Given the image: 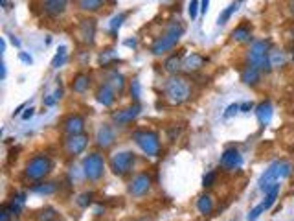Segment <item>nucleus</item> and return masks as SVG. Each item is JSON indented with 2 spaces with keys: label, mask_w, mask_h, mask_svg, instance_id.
Listing matches in <instances>:
<instances>
[{
  "label": "nucleus",
  "mask_w": 294,
  "mask_h": 221,
  "mask_svg": "<svg viewBox=\"0 0 294 221\" xmlns=\"http://www.w3.org/2000/svg\"><path fill=\"white\" fill-rule=\"evenodd\" d=\"M291 174H293V164H291L289 161H283V159H281V161L272 162V164L261 174L259 181H257L259 190L263 192V194H267V192H270V190L276 186V184H280L283 179H287Z\"/></svg>",
  "instance_id": "nucleus-1"
},
{
  "label": "nucleus",
  "mask_w": 294,
  "mask_h": 221,
  "mask_svg": "<svg viewBox=\"0 0 294 221\" xmlns=\"http://www.w3.org/2000/svg\"><path fill=\"white\" fill-rule=\"evenodd\" d=\"M270 50H272V43L268 39L254 41L247 52V63L254 65L261 72H272V65H270Z\"/></svg>",
  "instance_id": "nucleus-2"
},
{
  "label": "nucleus",
  "mask_w": 294,
  "mask_h": 221,
  "mask_svg": "<svg viewBox=\"0 0 294 221\" xmlns=\"http://www.w3.org/2000/svg\"><path fill=\"white\" fill-rule=\"evenodd\" d=\"M164 96L169 103L173 105H182L184 101H187L191 98V85L186 78L181 76H171L166 81V87H164Z\"/></svg>",
  "instance_id": "nucleus-3"
},
{
  "label": "nucleus",
  "mask_w": 294,
  "mask_h": 221,
  "mask_svg": "<svg viewBox=\"0 0 294 221\" xmlns=\"http://www.w3.org/2000/svg\"><path fill=\"white\" fill-rule=\"evenodd\" d=\"M182 34H184V28H182L181 22H171V24L167 26L166 34L160 35V37L153 43V46H151V54L156 55V57L167 54V52H169V50H173L175 44L181 41Z\"/></svg>",
  "instance_id": "nucleus-4"
},
{
  "label": "nucleus",
  "mask_w": 294,
  "mask_h": 221,
  "mask_svg": "<svg viewBox=\"0 0 294 221\" xmlns=\"http://www.w3.org/2000/svg\"><path fill=\"white\" fill-rule=\"evenodd\" d=\"M131 138L134 140V144L140 147L142 151L149 157H158L162 151L160 144V134L156 131H149V129H136L133 131Z\"/></svg>",
  "instance_id": "nucleus-5"
},
{
  "label": "nucleus",
  "mask_w": 294,
  "mask_h": 221,
  "mask_svg": "<svg viewBox=\"0 0 294 221\" xmlns=\"http://www.w3.org/2000/svg\"><path fill=\"white\" fill-rule=\"evenodd\" d=\"M52 161L48 159L46 155H37L34 159H30V162L26 164V170H24V175L32 181H40L44 179L50 172H52Z\"/></svg>",
  "instance_id": "nucleus-6"
},
{
  "label": "nucleus",
  "mask_w": 294,
  "mask_h": 221,
  "mask_svg": "<svg viewBox=\"0 0 294 221\" xmlns=\"http://www.w3.org/2000/svg\"><path fill=\"white\" fill-rule=\"evenodd\" d=\"M105 172V159L101 153H88L83 159V174L88 181H100Z\"/></svg>",
  "instance_id": "nucleus-7"
},
{
  "label": "nucleus",
  "mask_w": 294,
  "mask_h": 221,
  "mask_svg": "<svg viewBox=\"0 0 294 221\" xmlns=\"http://www.w3.org/2000/svg\"><path fill=\"white\" fill-rule=\"evenodd\" d=\"M134 162H136V155L133 151H118L110 157V170L114 175L123 177L133 172Z\"/></svg>",
  "instance_id": "nucleus-8"
},
{
  "label": "nucleus",
  "mask_w": 294,
  "mask_h": 221,
  "mask_svg": "<svg viewBox=\"0 0 294 221\" xmlns=\"http://www.w3.org/2000/svg\"><path fill=\"white\" fill-rule=\"evenodd\" d=\"M219 164L222 170H226V172H235V170H239L243 166V155H241L239 149H235V147H226L222 155H220L219 159Z\"/></svg>",
  "instance_id": "nucleus-9"
},
{
  "label": "nucleus",
  "mask_w": 294,
  "mask_h": 221,
  "mask_svg": "<svg viewBox=\"0 0 294 221\" xmlns=\"http://www.w3.org/2000/svg\"><path fill=\"white\" fill-rule=\"evenodd\" d=\"M151 184H153V179L151 175L142 172V174L134 175L133 181L129 182V194L134 195V197H144V195L151 190Z\"/></svg>",
  "instance_id": "nucleus-10"
},
{
  "label": "nucleus",
  "mask_w": 294,
  "mask_h": 221,
  "mask_svg": "<svg viewBox=\"0 0 294 221\" xmlns=\"http://www.w3.org/2000/svg\"><path fill=\"white\" fill-rule=\"evenodd\" d=\"M142 113V105L140 103H133V105H129V107L121 109L118 113L112 114V120L116 126H127L131 124L133 120H136Z\"/></svg>",
  "instance_id": "nucleus-11"
},
{
  "label": "nucleus",
  "mask_w": 294,
  "mask_h": 221,
  "mask_svg": "<svg viewBox=\"0 0 294 221\" xmlns=\"http://www.w3.org/2000/svg\"><path fill=\"white\" fill-rule=\"evenodd\" d=\"M116 142V131L110 124H103L96 133V146L101 149H109Z\"/></svg>",
  "instance_id": "nucleus-12"
},
{
  "label": "nucleus",
  "mask_w": 294,
  "mask_h": 221,
  "mask_svg": "<svg viewBox=\"0 0 294 221\" xmlns=\"http://www.w3.org/2000/svg\"><path fill=\"white\" fill-rule=\"evenodd\" d=\"M256 116H257V122H259L261 128H267L272 122V116H274V105L270 100H263L261 103H257L254 109Z\"/></svg>",
  "instance_id": "nucleus-13"
},
{
  "label": "nucleus",
  "mask_w": 294,
  "mask_h": 221,
  "mask_svg": "<svg viewBox=\"0 0 294 221\" xmlns=\"http://www.w3.org/2000/svg\"><path fill=\"white\" fill-rule=\"evenodd\" d=\"M88 146V134L81 133V134H72V136H68L67 138V151L70 155H81Z\"/></svg>",
  "instance_id": "nucleus-14"
},
{
  "label": "nucleus",
  "mask_w": 294,
  "mask_h": 221,
  "mask_svg": "<svg viewBox=\"0 0 294 221\" xmlns=\"http://www.w3.org/2000/svg\"><path fill=\"white\" fill-rule=\"evenodd\" d=\"M85 118L81 116V114H70L67 120L63 122V129H65V133L68 136H72V134H81L85 133Z\"/></svg>",
  "instance_id": "nucleus-15"
},
{
  "label": "nucleus",
  "mask_w": 294,
  "mask_h": 221,
  "mask_svg": "<svg viewBox=\"0 0 294 221\" xmlns=\"http://www.w3.org/2000/svg\"><path fill=\"white\" fill-rule=\"evenodd\" d=\"M96 30H98V24H96V19H83L79 24V37L83 43L87 44H94V39H96Z\"/></svg>",
  "instance_id": "nucleus-16"
},
{
  "label": "nucleus",
  "mask_w": 294,
  "mask_h": 221,
  "mask_svg": "<svg viewBox=\"0 0 294 221\" xmlns=\"http://www.w3.org/2000/svg\"><path fill=\"white\" fill-rule=\"evenodd\" d=\"M68 0H42V11L48 15V17H61V15L67 11Z\"/></svg>",
  "instance_id": "nucleus-17"
},
{
  "label": "nucleus",
  "mask_w": 294,
  "mask_h": 221,
  "mask_svg": "<svg viewBox=\"0 0 294 221\" xmlns=\"http://www.w3.org/2000/svg\"><path fill=\"white\" fill-rule=\"evenodd\" d=\"M206 57L201 54H197V52H193V54H189L184 59V65H182V70H186V72L189 74H195L199 72V70H202V68L206 67Z\"/></svg>",
  "instance_id": "nucleus-18"
},
{
  "label": "nucleus",
  "mask_w": 294,
  "mask_h": 221,
  "mask_svg": "<svg viewBox=\"0 0 294 221\" xmlns=\"http://www.w3.org/2000/svg\"><path fill=\"white\" fill-rule=\"evenodd\" d=\"M96 100L100 101L103 107H112L114 101H116V90L109 83H103L96 92Z\"/></svg>",
  "instance_id": "nucleus-19"
},
{
  "label": "nucleus",
  "mask_w": 294,
  "mask_h": 221,
  "mask_svg": "<svg viewBox=\"0 0 294 221\" xmlns=\"http://www.w3.org/2000/svg\"><path fill=\"white\" fill-rule=\"evenodd\" d=\"M261 70L257 67H254V65H248L243 68V72H241V81L245 83V85H248V87H256L257 83L261 81Z\"/></svg>",
  "instance_id": "nucleus-20"
},
{
  "label": "nucleus",
  "mask_w": 294,
  "mask_h": 221,
  "mask_svg": "<svg viewBox=\"0 0 294 221\" xmlns=\"http://www.w3.org/2000/svg\"><path fill=\"white\" fill-rule=\"evenodd\" d=\"M182 65H184V59H182V54H171L164 61V70L171 76H177V74L182 70Z\"/></svg>",
  "instance_id": "nucleus-21"
},
{
  "label": "nucleus",
  "mask_w": 294,
  "mask_h": 221,
  "mask_svg": "<svg viewBox=\"0 0 294 221\" xmlns=\"http://www.w3.org/2000/svg\"><path fill=\"white\" fill-rule=\"evenodd\" d=\"M232 41H234V43H241V44H243V43H250V41H252V26L239 24V26L232 32Z\"/></svg>",
  "instance_id": "nucleus-22"
},
{
  "label": "nucleus",
  "mask_w": 294,
  "mask_h": 221,
  "mask_svg": "<svg viewBox=\"0 0 294 221\" xmlns=\"http://www.w3.org/2000/svg\"><path fill=\"white\" fill-rule=\"evenodd\" d=\"M107 4V0H77V6L85 13H98Z\"/></svg>",
  "instance_id": "nucleus-23"
},
{
  "label": "nucleus",
  "mask_w": 294,
  "mask_h": 221,
  "mask_svg": "<svg viewBox=\"0 0 294 221\" xmlns=\"http://www.w3.org/2000/svg\"><path fill=\"white\" fill-rule=\"evenodd\" d=\"M90 87V76L88 74H77L72 81V90L77 94H85Z\"/></svg>",
  "instance_id": "nucleus-24"
},
{
  "label": "nucleus",
  "mask_w": 294,
  "mask_h": 221,
  "mask_svg": "<svg viewBox=\"0 0 294 221\" xmlns=\"http://www.w3.org/2000/svg\"><path fill=\"white\" fill-rule=\"evenodd\" d=\"M107 83L116 90V94H121L125 90V78H123V74H120L118 70H114V72L109 74Z\"/></svg>",
  "instance_id": "nucleus-25"
},
{
  "label": "nucleus",
  "mask_w": 294,
  "mask_h": 221,
  "mask_svg": "<svg viewBox=\"0 0 294 221\" xmlns=\"http://www.w3.org/2000/svg\"><path fill=\"white\" fill-rule=\"evenodd\" d=\"M125 19H127V13H118L110 19V22H109V34H110L112 39H118V34H120V30H121V26H123V22H125Z\"/></svg>",
  "instance_id": "nucleus-26"
},
{
  "label": "nucleus",
  "mask_w": 294,
  "mask_h": 221,
  "mask_svg": "<svg viewBox=\"0 0 294 221\" xmlns=\"http://www.w3.org/2000/svg\"><path fill=\"white\" fill-rule=\"evenodd\" d=\"M239 4H241L239 0H235V2H232V4H230L228 7H224V9H222V11L219 13V17H217V26H224L228 20L232 19V15H234L237 9H239Z\"/></svg>",
  "instance_id": "nucleus-27"
},
{
  "label": "nucleus",
  "mask_w": 294,
  "mask_h": 221,
  "mask_svg": "<svg viewBox=\"0 0 294 221\" xmlns=\"http://www.w3.org/2000/svg\"><path fill=\"white\" fill-rule=\"evenodd\" d=\"M214 197L212 195H201L199 197V201H197V210L201 212L202 216H208V214H212L214 212Z\"/></svg>",
  "instance_id": "nucleus-28"
},
{
  "label": "nucleus",
  "mask_w": 294,
  "mask_h": 221,
  "mask_svg": "<svg viewBox=\"0 0 294 221\" xmlns=\"http://www.w3.org/2000/svg\"><path fill=\"white\" fill-rule=\"evenodd\" d=\"M30 190L39 195H52L57 192V184L55 182H39V184H34Z\"/></svg>",
  "instance_id": "nucleus-29"
},
{
  "label": "nucleus",
  "mask_w": 294,
  "mask_h": 221,
  "mask_svg": "<svg viewBox=\"0 0 294 221\" xmlns=\"http://www.w3.org/2000/svg\"><path fill=\"white\" fill-rule=\"evenodd\" d=\"M24 205H26V194H15L7 207L13 212V216H19L20 212H22V207H24Z\"/></svg>",
  "instance_id": "nucleus-30"
},
{
  "label": "nucleus",
  "mask_w": 294,
  "mask_h": 221,
  "mask_svg": "<svg viewBox=\"0 0 294 221\" xmlns=\"http://www.w3.org/2000/svg\"><path fill=\"white\" fill-rule=\"evenodd\" d=\"M98 61H100L101 67H109V65H112V63H116V61H120V59H118L116 50L109 48V50H105V52H101L100 57H98Z\"/></svg>",
  "instance_id": "nucleus-31"
},
{
  "label": "nucleus",
  "mask_w": 294,
  "mask_h": 221,
  "mask_svg": "<svg viewBox=\"0 0 294 221\" xmlns=\"http://www.w3.org/2000/svg\"><path fill=\"white\" fill-rule=\"evenodd\" d=\"M285 63H287V54H285V52H281V50H270V65H272V68L285 67Z\"/></svg>",
  "instance_id": "nucleus-32"
},
{
  "label": "nucleus",
  "mask_w": 294,
  "mask_h": 221,
  "mask_svg": "<svg viewBox=\"0 0 294 221\" xmlns=\"http://www.w3.org/2000/svg\"><path fill=\"white\" fill-rule=\"evenodd\" d=\"M278 194H280V184H276L270 192H267L265 194V201H263V207H265V210H270V208L274 207L276 199H278Z\"/></svg>",
  "instance_id": "nucleus-33"
},
{
  "label": "nucleus",
  "mask_w": 294,
  "mask_h": 221,
  "mask_svg": "<svg viewBox=\"0 0 294 221\" xmlns=\"http://www.w3.org/2000/svg\"><path fill=\"white\" fill-rule=\"evenodd\" d=\"M67 46L65 44H61L59 48H57V54L54 55V59H52V68H59L65 65V61H67Z\"/></svg>",
  "instance_id": "nucleus-34"
},
{
  "label": "nucleus",
  "mask_w": 294,
  "mask_h": 221,
  "mask_svg": "<svg viewBox=\"0 0 294 221\" xmlns=\"http://www.w3.org/2000/svg\"><path fill=\"white\" fill-rule=\"evenodd\" d=\"M129 92H131V98L134 100V103H140V98H142V85H140V80L138 78H134L131 81V87H129Z\"/></svg>",
  "instance_id": "nucleus-35"
},
{
  "label": "nucleus",
  "mask_w": 294,
  "mask_h": 221,
  "mask_svg": "<svg viewBox=\"0 0 294 221\" xmlns=\"http://www.w3.org/2000/svg\"><path fill=\"white\" fill-rule=\"evenodd\" d=\"M37 220L39 221H57V210L52 207H46L44 210H40L37 214Z\"/></svg>",
  "instance_id": "nucleus-36"
},
{
  "label": "nucleus",
  "mask_w": 294,
  "mask_h": 221,
  "mask_svg": "<svg viewBox=\"0 0 294 221\" xmlns=\"http://www.w3.org/2000/svg\"><path fill=\"white\" fill-rule=\"evenodd\" d=\"M199 13H201V0H191L189 6H187V15H189V19L195 20Z\"/></svg>",
  "instance_id": "nucleus-37"
},
{
  "label": "nucleus",
  "mask_w": 294,
  "mask_h": 221,
  "mask_svg": "<svg viewBox=\"0 0 294 221\" xmlns=\"http://www.w3.org/2000/svg\"><path fill=\"white\" fill-rule=\"evenodd\" d=\"M265 212V207H263V203L261 205H257V207H254L250 212H248V216H247V220L248 221H257L261 218V214Z\"/></svg>",
  "instance_id": "nucleus-38"
},
{
  "label": "nucleus",
  "mask_w": 294,
  "mask_h": 221,
  "mask_svg": "<svg viewBox=\"0 0 294 221\" xmlns=\"http://www.w3.org/2000/svg\"><path fill=\"white\" fill-rule=\"evenodd\" d=\"M217 181V172H208L204 177H202V186L204 188H212Z\"/></svg>",
  "instance_id": "nucleus-39"
},
{
  "label": "nucleus",
  "mask_w": 294,
  "mask_h": 221,
  "mask_svg": "<svg viewBox=\"0 0 294 221\" xmlns=\"http://www.w3.org/2000/svg\"><path fill=\"white\" fill-rule=\"evenodd\" d=\"M77 205H79L81 208H87L90 207V203H92V192H85V194H81L79 197H77Z\"/></svg>",
  "instance_id": "nucleus-40"
},
{
  "label": "nucleus",
  "mask_w": 294,
  "mask_h": 221,
  "mask_svg": "<svg viewBox=\"0 0 294 221\" xmlns=\"http://www.w3.org/2000/svg\"><path fill=\"white\" fill-rule=\"evenodd\" d=\"M241 111V105L239 103H232V105H228L226 111H224V114H222V118L224 120H228V118H232L234 114H237Z\"/></svg>",
  "instance_id": "nucleus-41"
},
{
  "label": "nucleus",
  "mask_w": 294,
  "mask_h": 221,
  "mask_svg": "<svg viewBox=\"0 0 294 221\" xmlns=\"http://www.w3.org/2000/svg\"><path fill=\"white\" fill-rule=\"evenodd\" d=\"M11 216H13V212L9 210L7 205H4V207L0 208V221H11Z\"/></svg>",
  "instance_id": "nucleus-42"
},
{
  "label": "nucleus",
  "mask_w": 294,
  "mask_h": 221,
  "mask_svg": "<svg viewBox=\"0 0 294 221\" xmlns=\"http://www.w3.org/2000/svg\"><path fill=\"white\" fill-rule=\"evenodd\" d=\"M19 59L24 63V65H32L34 63V57L32 55H28L26 52H19Z\"/></svg>",
  "instance_id": "nucleus-43"
},
{
  "label": "nucleus",
  "mask_w": 294,
  "mask_h": 221,
  "mask_svg": "<svg viewBox=\"0 0 294 221\" xmlns=\"http://www.w3.org/2000/svg\"><path fill=\"white\" fill-rule=\"evenodd\" d=\"M57 98H55L54 94H50V96H46V98H44V101H42V103H44V105H46V107H52V105H55V103H57Z\"/></svg>",
  "instance_id": "nucleus-44"
},
{
  "label": "nucleus",
  "mask_w": 294,
  "mask_h": 221,
  "mask_svg": "<svg viewBox=\"0 0 294 221\" xmlns=\"http://www.w3.org/2000/svg\"><path fill=\"white\" fill-rule=\"evenodd\" d=\"M34 114H35V109L30 107V109H26L24 113L20 114V116H22V120H30V118H34Z\"/></svg>",
  "instance_id": "nucleus-45"
},
{
  "label": "nucleus",
  "mask_w": 294,
  "mask_h": 221,
  "mask_svg": "<svg viewBox=\"0 0 294 221\" xmlns=\"http://www.w3.org/2000/svg\"><path fill=\"white\" fill-rule=\"evenodd\" d=\"M252 109H256L252 101H247V103H241V113H250Z\"/></svg>",
  "instance_id": "nucleus-46"
},
{
  "label": "nucleus",
  "mask_w": 294,
  "mask_h": 221,
  "mask_svg": "<svg viewBox=\"0 0 294 221\" xmlns=\"http://www.w3.org/2000/svg\"><path fill=\"white\" fill-rule=\"evenodd\" d=\"M208 6H210V0H201V13H206Z\"/></svg>",
  "instance_id": "nucleus-47"
},
{
  "label": "nucleus",
  "mask_w": 294,
  "mask_h": 221,
  "mask_svg": "<svg viewBox=\"0 0 294 221\" xmlns=\"http://www.w3.org/2000/svg\"><path fill=\"white\" fill-rule=\"evenodd\" d=\"M24 107H26V103H20L19 107L13 111V116H19V114H22V111H24Z\"/></svg>",
  "instance_id": "nucleus-48"
},
{
  "label": "nucleus",
  "mask_w": 294,
  "mask_h": 221,
  "mask_svg": "<svg viewBox=\"0 0 294 221\" xmlns=\"http://www.w3.org/2000/svg\"><path fill=\"white\" fill-rule=\"evenodd\" d=\"M136 44H138V43H136V39H127V41H125V46L136 48Z\"/></svg>",
  "instance_id": "nucleus-49"
},
{
  "label": "nucleus",
  "mask_w": 294,
  "mask_h": 221,
  "mask_svg": "<svg viewBox=\"0 0 294 221\" xmlns=\"http://www.w3.org/2000/svg\"><path fill=\"white\" fill-rule=\"evenodd\" d=\"M54 96L57 98V100H61V98H63V87H61V85L57 87V90L54 92Z\"/></svg>",
  "instance_id": "nucleus-50"
},
{
  "label": "nucleus",
  "mask_w": 294,
  "mask_h": 221,
  "mask_svg": "<svg viewBox=\"0 0 294 221\" xmlns=\"http://www.w3.org/2000/svg\"><path fill=\"white\" fill-rule=\"evenodd\" d=\"M7 37H11V43H13V46L20 48V41L17 39V37H13V35H7Z\"/></svg>",
  "instance_id": "nucleus-51"
},
{
  "label": "nucleus",
  "mask_w": 294,
  "mask_h": 221,
  "mask_svg": "<svg viewBox=\"0 0 294 221\" xmlns=\"http://www.w3.org/2000/svg\"><path fill=\"white\" fill-rule=\"evenodd\" d=\"M0 50H2V54L6 52V39H4V37L0 39Z\"/></svg>",
  "instance_id": "nucleus-52"
},
{
  "label": "nucleus",
  "mask_w": 294,
  "mask_h": 221,
  "mask_svg": "<svg viewBox=\"0 0 294 221\" xmlns=\"http://www.w3.org/2000/svg\"><path fill=\"white\" fill-rule=\"evenodd\" d=\"M0 2H2V7H4L6 11H9V9H11V7H9V4H7V0H0Z\"/></svg>",
  "instance_id": "nucleus-53"
},
{
  "label": "nucleus",
  "mask_w": 294,
  "mask_h": 221,
  "mask_svg": "<svg viewBox=\"0 0 294 221\" xmlns=\"http://www.w3.org/2000/svg\"><path fill=\"white\" fill-rule=\"evenodd\" d=\"M6 74H7V70H6V63H2V80H6Z\"/></svg>",
  "instance_id": "nucleus-54"
},
{
  "label": "nucleus",
  "mask_w": 294,
  "mask_h": 221,
  "mask_svg": "<svg viewBox=\"0 0 294 221\" xmlns=\"http://www.w3.org/2000/svg\"><path fill=\"white\" fill-rule=\"evenodd\" d=\"M289 7H291V13L294 15V0H291V4H289Z\"/></svg>",
  "instance_id": "nucleus-55"
},
{
  "label": "nucleus",
  "mask_w": 294,
  "mask_h": 221,
  "mask_svg": "<svg viewBox=\"0 0 294 221\" xmlns=\"http://www.w3.org/2000/svg\"><path fill=\"white\" fill-rule=\"evenodd\" d=\"M136 221H151V220H147V218H140V220H136Z\"/></svg>",
  "instance_id": "nucleus-56"
},
{
  "label": "nucleus",
  "mask_w": 294,
  "mask_h": 221,
  "mask_svg": "<svg viewBox=\"0 0 294 221\" xmlns=\"http://www.w3.org/2000/svg\"><path fill=\"white\" fill-rule=\"evenodd\" d=\"M107 2H110V4H116V0H107Z\"/></svg>",
  "instance_id": "nucleus-57"
},
{
  "label": "nucleus",
  "mask_w": 294,
  "mask_h": 221,
  "mask_svg": "<svg viewBox=\"0 0 294 221\" xmlns=\"http://www.w3.org/2000/svg\"><path fill=\"white\" fill-rule=\"evenodd\" d=\"M293 59H294V52H293Z\"/></svg>",
  "instance_id": "nucleus-58"
},
{
  "label": "nucleus",
  "mask_w": 294,
  "mask_h": 221,
  "mask_svg": "<svg viewBox=\"0 0 294 221\" xmlns=\"http://www.w3.org/2000/svg\"><path fill=\"white\" fill-rule=\"evenodd\" d=\"M239 2H245V0H239Z\"/></svg>",
  "instance_id": "nucleus-59"
}]
</instances>
